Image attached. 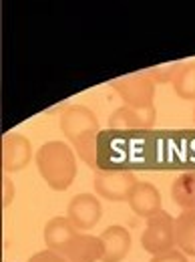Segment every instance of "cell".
Segmentation results:
<instances>
[{
    "label": "cell",
    "instance_id": "2",
    "mask_svg": "<svg viewBox=\"0 0 195 262\" xmlns=\"http://www.w3.org/2000/svg\"><path fill=\"white\" fill-rule=\"evenodd\" d=\"M141 246L145 252L159 256L165 252L175 250L177 240H175V218L161 210L153 218L147 220V226L141 234Z\"/></svg>",
    "mask_w": 195,
    "mask_h": 262
},
{
    "label": "cell",
    "instance_id": "21",
    "mask_svg": "<svg viewBox=\"0 0 195 262\" xmlns=\"http://www.w3.org/2000/svg\"><path fill=\"white\" fill-rule=\"evenodd\" d=\"M193 119H195V113H193Z\"/></svg>",
    "mask_w": 195,
    "mask_h": 262
},
{
    "label": "cell",
    "instance_id": "19",
    "mask_svg": "<svg viewBox=\"0 0 195 262\" xmlns=\"http://www.w3.org/2000/svg\"><path fill=\"white\" fill-rule=\"evenodd\" d=\"M12 196H14V184H12V180L8 178V173H2V206H4V208L10 206Z\"/></svg>",
    "mask_w": 195,
    "mask_h": 262
},
{
    "label": "cell",
    "instance_id": "14",
    "mask_svg": "<svg viewBox=\"0 0 195 262\" xmlns=\"http://www.w3.org/2000/svg\"><path fill=\"white\" fill-rule=\"evenodd\" d=\"M171 198L183 212L195 210V171H185L175 178L171 186Z\"/></svg>",
    "mask_w": 195,
    "mask_h": 262
},
{
    "label": "cell",
    "instance_id": "13",
    "mask_svg": "<svg viewBox=\"0 0 195 262\" xmlns=\"http://www.w3.org/2000/svg\"><path fill=\"white\" fill-rule=\"evenodd\" d=\"M175 240L185 256H195V210L181 212L175 218Z\"/></svg>",
    "mask_w": 195,
    "mask_h": 262
},
{
    "label": "cell",
    "instance_id": "15",
    "mask_svg": "<svg viewBox=\"0 0 195 262\" xmlns=\"http://www.w3.org/2000/svg\"><path fill=\"white\" fill-rule=\"evenodd\" d=\"M171 85L177 97L185 99V101H195V61L179 63Z\"/></svg>",
    "mask_w": 195,
    "mask_h": 262
},
{
    "label": "cell",
    "instance_id": "6",
    "mask_svg": "<svg viewBox=\"0 0 195 262\" xmlns=\"http://www.w3.org/2000/svg\"><path fill=\"white\" fill-rule=\"evenodd\" d=\"M103 216L101 200L95 194H77L66 206V218L79 232L95 228Z\"/></svg>",
    "mask_w": 195,
    "mask_h": 262
},
{
    "label": "cell",
    "instance_id": "1",
    "mask_svg": "<svg viewBox=\"0 0 195 262\" xmlns=\"http://www.w3.org/2000/svg\"><path fill=\"white\" fill-rule=\"evenodd\" d=\"M36 169L55 192H65L77 178V154L66 141H46L36 149Z\"/></svg>",
    "mask_w": 195,
    "mask_h": 262
},
{
    "label": "cell",
    "instance_id": "22",
    "mask_svg": "<svg viewBox=\"0 0 195 262\" xmlns=\"http://www.w3.org/2000/svg\"><path fill=\"white\" fill-rule=\"evenodd\" d=\"M4 262H10V260H4Z\"/></svg>",
    "mask_w": 195,
    "mask_h": 262
},
{
    "label": "cell",
    "instance_id": "17",
    "mask_svg": "<svg viewBox=\"0 0 195 262\" xmlns=\"http://www.w3.org/2000/svg\"><path fill=\"white\" fill-rule=\"evenodd\" d=\"M177 65L179 63H173V65H163V67H153L149 71H145V75L157 85V83H171L173 81V75L177 71Z\"/></svg>",
    "mask_w": 195,
    "mask_h": 262
},
{
    "label": "cell",
    "instance_id": "5",
    "mask_svg": "<svg viewBox=\"0 0 195 262\" xmlns=\"http://www.w3.org/2000/svg\"><path fill=\"white\" fill-rule=\"evenodd\" d=\"M61 131L70 143L79 141L85 135L99 133V119L97 115L85 107V105H68L61 113Z\"/></svg>",
    "mask_w": 195,
    "mask_h": 262
},
{
    "label": "cell",
    "instance_id": "20",
    "mask_svg": "<svg viewBox=\"0 0 195 262\" xmlns=\"http://www.w3.org/2000/svg\"><path fill=\"white\" fill-rule=\"evenodd\" d=\"M151 262H187V256L181 250H171V252H165L159 256H153Z\"/></svg>",
    "mask_w": 195,
    "mask_h": 262
},
{
    "label": "cell",
    "instance_id": "16",
    "mask_svg": "<svg viewBox=\"0 0 195 262\" xmlns=\"http://www.w3.org/2000/svg\"><path fill=\"white\" fill-rule=\"evenodd\" d=\"M97 143H99V133H91V135H85L81 137L79 141L72 143V149L75 154L81 158V162L89 165L91 169H99V149H97Z\"/></svg>",
    "mask_w": 195,
    "mask_h": 262
},
{
    "label": "cell",
    "instance_id": "12",
    "mask_svg": "<svg viewBox=\"0 0 195 262\" xmlns=\"http://www.w3.org/2000/svg\"><path fill=\"white\" fill-rule=\"evenodd\" d=\"M79 234V230L70 224V220L66 216H55L46 222L44 226V244H46V250H55L59 252L70 238H75Z\"/></svg>",
    "mask_w": 195,
    "mask_h": 262
},
{
    "label": "cell",
    "instance_id": "18",
    "mask_svg": "<svg viewBox=\"0 0 195 262\" xmlns=\"http://www.w3.org/2000/svg\"><path fill=\"white\" fill-rule=\"evenodd\" d=\"M27 262H66V260L59 252H55V250H40V252L33 254Z\"/></svg>",
    "mask_w": 195,
    "mask_h": 262
},
{
    "label": "cell",
    "instance_id": "4",
    "mask_svg": "<svg viewBox=\"0 0 195 262\" xmlns=\"http://www.w3.org/2000/svg\"><path fill=\"white\" fill-rule=\"evenodd\" d=\"M137 176L133 171H97L93 180L95 194L109 202H127L137 186Z\"/></svg>",
    "mask_w": 195,
    "mask_h": 262
},
{
    "label": "cell",
    "instance_id": "8",
    "mask_svg": "<svg viewBox=\"0 0 195 262\" xmlns=\"http://www.w3.org/2000/svg\"><path fill=\"white\" fill-rule=\"evenodd\" d=\"M155 121H157L155 107L133 109V107L123 105L111 113L109 127L111 129H153Z\"/></svg>",
    "mask_w": 195,
    "mask_h": 262
},
{
    "label": "cell",
    "instance_id": "10",
    "mask_svg": "<svg viewBox=\"0 0 195 262\" xmlns=\"http://www.w3.org/2000/svg\"><path fill=\"white\" fill-rule=\"evenodd\" d=\"M103 244V254L101 262H121L131 250V234L125 226L113 224L109 228L103 230L99 236Z\"/></svg>",
    "mask_w": 195,
    "mask_h": 262
},
{
    "label": "cell",
    "instance_id": "11",
    "mask_svg": "<svg viewBox=\"0 0 195 262\" xmlns=\"http://www.w3.org/2000/svg\"><path fill=\"white\" fill-rule=\"evenodd\" d=\"M127 204L137 216L149 220L161 212V194L151 182H137Z\"/></svg>",
    "mask_w": 195,
    "mask_h": 262
},
{
    "label": "cell",
    "instance_id": "7",
    "mask_svg": "<svg viewBox=\"0 0 195 262\" xmlns=\"http://www.w3.org/2000/svg\"><path fill=\"white\" fill-rule=\"evenodd\" d=\"M33 160L31 139L22 133H8L2 139V173H16Z\"/></svg>",
    "mask_w": 195,
    "mask_h": 262
},
{
    "label": "cell",
    "instance_id": "3",
    "mask_svg": "<svg viewBox=\"0 0 195 262\" xmlns=\"http://www.w3.org/2000/svg\"><path fill=\"white\" fill-rule=\"evenodd\" d=\"M113 89L123 99V103L133 109H147L153 107L155 99V83L145 73L127 75L113 83Z\"/></svg>",
    "mask_w": 195,
    "mask_h": 262
},
{
    "label": "cell",
    "instance_id": "9",
    "mask_svg": "<svg viewBox=\"0 0 195 262\" xmlns=\"http://www.w3.org/2000/svg\"><path fill=\"white\" fill-rule=\"evenodd\" d=\"M59 254L66 262H99L103 254V244L99 236L77 234L59 250Z\"/></svg>",
    "mask_w": 195,
    "mask_h": 262
}]
</instances>
